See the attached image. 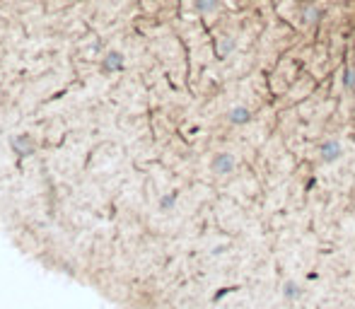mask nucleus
<instances>
[{"label":"nucleus","mask_w":355,"mask_h":309,"mask_svg":"<svg viewBox=\"0 0 355 309\" xmlns=\"http://www.w3.org/2000/svg\"><path fill=\"white\" fill-rule=\"evenodd\" d=\"M232 119H235V121H244V119H246V111H232Z\"/></svg>","instance_id":"obj_1"},{"label":"nucleus","mask_w":355,"mask_h":309,"mask_svg":"<svg viewBox=\"0 0 355 309\" xmlns=\"http://www.w3.org/2000/svg\"><path fill=\"white\" fill-rule=\"evenodd\" d=\"M288 295L293 297V295H297V288H293V285H288Z\"/></svg>","instance_id":"obj_2"}]
</instances>
